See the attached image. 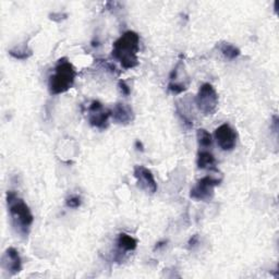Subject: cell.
<instances>
[{
    "mask_svg": "<svg viewBox=\"0 0 279 279\" xmlns=\"http://www.w3.org/2000/svg\"><path fill=\"white\" fill-rule=\"evenodd\" d=\"M140 50V36L133 31L123 33L114 43L111 55L126 70L133 69L138 67L139 58L138 52Z\"/></svg>",
    "mask_w": 279,
    "mask_h": 279,
    "instance_id": "obj_1",
    "label": "cell"
},
{
    "mask_svg": "<svg viewBox=\"0 0 279 279\" xmlns=\"http://www.w3.org/2000/svg\"><path fill=\"white\" fill-rule=\"evenodd\" d=\"M7 205L11 217V223L19 235L26 237L34 222V216L24 200L14 191H8L6 195Z\"/></svg>",
    "mask_w": 279,
    "mask_h": 279,
    "instance_id": "obj_2",
    "label": "cell"
},
{
    "mask_svg": "<svg viewBox=\"0 0 279 279\" xmlns=\"http://www.w3.org/2000/svg\"><path fill=\"white\" fill-rule=\"evenodd\" d=\"M78 72L67 58L59 59L54 73L49 77V92L51 95H60L69 90L75 82Z\"/></svg>",
    "mask_w": 279,
    "mask_h": 279,
    "instance_id": "obj_3",
    "label": "cell"
},
{
    "mask_svg": "<svg viewBox=\"0 0 279 279\" xmlns=\"http://www.w3.org/2000/svg\"><path fill=\"white\" fill-rule=\"evenodd\" d=\"M218 94L214 86L209 83H204L203 84L195 99V104L201 112H203L205 116L214 115L218 108Z\"/></svg>",
    "mask_w": 279,
    "mask_h": 279,
    "instance_id": "obj_4",
    "label": "cell"
},
{
    "mask_svg": "<svg viewBox=\"0 0 279 279\" xmlns=\"http://www.w3.org/2000/svg\"><path fill=\"white\" fill-rule=\"evenodd\" d=\"M222 179L214 178L212 176H206L200 179L190 191V198L197 201L207 202L214 197V189L220 185Z\"/></svg>",
    "mask_w": 279,
    "mask_h": 279,
    "instance_id": "obj_5",
    "label": "cell"
},
{
    "mask_svg": "<svg viewBox=\"0 0 279 279\" xmlns=\"http://www.w3.org/2000/svg\"><path fill=\"white\" fill-rule=\"evenodd\" d=\"M111 117V110L105 108L99 101H93L88 107L87 120L89 125L104 130L108 127V120Z\"/></svg>",
    "mask_w": 279,
    "mask_h": 279,
    "instance_id": "obj_6",
    "label": "cell"
},
{
    "mask_svg": "<svg viewBox=\"0 0 279 279\" xmlns=\"http://www.w3.org/2000/svg\"><path fill=\"white\" fill-rule=\"evenodd\" d=\"M215 139L217 141L218 146L223 150L230 152L237 145L238 134L230 125L224 123L215 130Z\"/></svg>",
    "mask_w": 279,
    "mask_h": 279,
    "instance_id": "obj_7",
    "label": "cell"
},
{
    "mask_svg": "<svg viewBox=\"0 0 279 279\" xmlns=\"http://www.w3.org/2000/svg\"><path fill=\"white\" fill-rule=\"evenodd\" d=\"M133 173L135 179L138 181L139 187L142 190H144L149 194L156 193L157 182L152 171L144 167V166H135Z\"/></svg>",
    "mask_w": 279,
    "mask_h": 279,
    "instance_id": "obj_8",
    "label": "cell"
},
{
    "mask_svg": "<svg viewBox=\"0 0 279 279\" xmlns=\"http://www.w3.org/2000/svg\"><path fill=\"white\" fill-rule=\"evenodd\" d=\"M2 266L12 275L20 273L22 270V260L18 250L14 247L7 249L2 258Z\"/></svg>",
    "mask_w": 279,
    "mask_h": 279,
    "instance_id": "obj_9",
    "label": "cell"
},
{
    "mask_svg": "<svg viewBox=\"0 0 279 279\" xmlns=\"http://www.w3.org/2000/svg\"><path fill=\"white\" fill-rule=\"evenodd\" d=\"M111 118L116 123L127 126L134 120V112L129 105L118 103L111 109Z\"/></svg>",
    "mask_w": 279,
    "mask_h": 279,
    "instance_id": "obj_10",
    "label": "cell"
},
{
    "mask_svg": "<svg viewBox=\"0 0 279 279\" xmlns=\"http://www.w3.org/2000/svg\"><path fill=\"white\" fill-rule=\"evenodd\" d=\"M138 246V240L128 233H120L117 239V247L120 253L132 252Z\"/></svg>",
    "mask_w": 279,
    "mask_h": 279,
    "instance_id": "obj_11",
    "label": "cell"
},
{
    "mask_svg": "<svg viewBox=\"0 0 279 279\" xmlns=\"http://www.w3.org/2000/svg\"><path fill=\"white\" fill-rule=\"evenodd\" d=\"M198 167L200 169H216V160L212 153L207 150H202L198 155Z\"/></svg>",
    "mask_w": 279,
    "mask_h": 279,
    "instance_id": "obj_12",
    "label": "cell"
},
{
    "mask_svg": "<svg viewBox=\"0 0 279 279\" xmlns=\"http://www.w3.org/2000/svg\"><path fill=\"white\" fill-rule=\"evenodd\" d=\"M218 48H220L222 55L227 60H235L241 54L240 49L230 43H220Z\"/></svg>",
    "mask_w": 279,
    "mask_h": 279,
    "instance_id": "obj_13",
    "label": "cell"
},
{
    "mask_svg": "<svg viewBox=\"0 0 279 279\" xmlns=\"http://www.w3.org/2000/svg\"><path fill=\"white\" fill-rule=\"evenodd\" d=\"M32 50L29 49L26 45L25 46H22V47H16L13 49H10L9 50V55L13 58H16L18 60H25L27 58H29L32 56Z\"/></svg>",
    "mask_w": 279,
    "mask_h": 279,
    "instance_id": "obj_14",
    "label": "cell"
},
{
    "mask_svg": "<svg viewBox=\"0 0 279 279\" xmlns=\"http://www.w3.org/2000/svg\"><path fill=\"white\" fill-rule=\"evenodd\" d=\"M197 138H198V142L200 146L202 147H209L212 146L213 144V139H212V135H210V133L208 131H206L205 129H199L198 132H197Z\"/></svg>",
    "mask_w": 279,
    "mask_h": 279,
    "instance_id": "obj_15",
    "label": "cell"
},
{
    "mask_svg": "<svg viewBox=\"0 0 279 279\" xmlns=\"http://www.w3.org/2000/svg\"><path fill=\"white\" fill-rule=\"evenodd\" d=\"M168 89L172 94H181L187 90V86L179 82H169Z\"/></svg>",
    "mask_w": 279,
    "mask_h": 279,
    "instance_id": "obj_16",
    "label": "cell"
},
{
    "mask_svg": "<svg viewBox=\"0 0 279 279\" xmlns=\"http://www.w3.org/2000/svg\"><path fill=\"white\" fill-rule=\"evenodd\" d=\"M82 204V200L79 195H71L66 200V205L70 208H78Z\"/></svg>",
    "mask_w": 279,
    "mask_h": 279,
    "instance_id": "obj_17",
    "label": "cell"
},
{
    "mask_svg": "<svg viewBox=\"0 0 279 279\" xmlns=\"http://www.w3.org/2000/svg\"><path fill=\"white\" fill-rule=\"evenodd\" d=\"M118 86H119L120 92H121V94H122L123 96H129V95L131 94V88H130L129 85L127 84V82H126V81L120 80Z\"/></svg>",
    "mask_w": 279,
    "mask_h": 279,
    "instance_id": "obj_18",
    "label": "cell"
},
{
    "mask_svg": "<svg viewBox=\"0 0 279 279\" xmlns=\"http://www.w3.org/2000/svg\"><path fill=\"white\" fill-rule=\"evenodd\" d=\"M198 243H199V236H198V235L192 236L191 239L189 240V242H188V244H189V247H190V249L194 247Z\"/></svg>",
    "mask_w": 279,
    "mask_h": 279,
    "instance_id": "obj_19",
    "label": "cell"
},
{
    "mask_svg": "<svg viewBox=\"0 0 279 279\" xmlns=\"http://www.w3.org/2000/svg\"><path fill=\"white\" fill-rule=\"evenodd\" d=\"M135 148L138 150H141V152H144V145H143V143L140 140L135 141Z\"/></svg>",
    "mask_w": 279,
    "mask_h": 279,
    "instance_id": "obj_20",
    "label": "cell"
},
{
    "mask_svg": "<svg viewBox=\"0 0 279 279\" xmlns=\"http://www.w3.org/2000/svg\"><path fill=\"white\" fill-rule=\"evenodd\" d=\"M166 244H167V241H161V242L156 243V245H155V247H154V250H160L161 247L165 246Z\"/></svg>",
    "mask_w": 279,
    "mask_h": 279,
    "instance_id": "obj_21",
    "label": "cell"
}]
</instances>
